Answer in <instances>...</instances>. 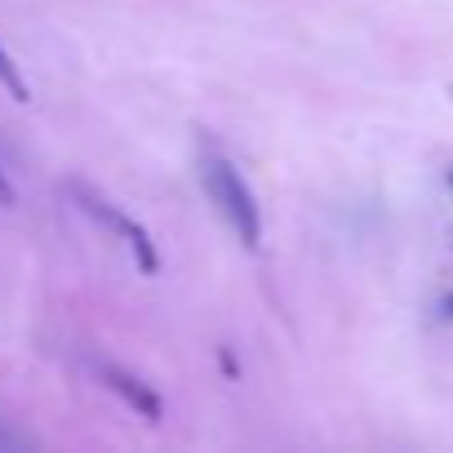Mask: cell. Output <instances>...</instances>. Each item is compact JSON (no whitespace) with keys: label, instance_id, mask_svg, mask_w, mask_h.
<instances>
[{"label":"cell","instance_id":"cell-2","mask_svg":"<svg viewBox=\"0 0 453 453\" xmlns=\"http://www.w3.org/2000/svg\"><path fill=\"white\" fill-rule=\"evenodd\" d=\"M107 378H111V387H116V391H120V395H125L134 409H142L147 418H160V400H156V395H151L142 382H134L129 373H116V369H107Z\"/></svg>","mask_w":453,"mask_h":453},{"label":"cell","instance_id":"cell-4","mask_svg":"<svg viewBox=\"0 0 453 453\" xmlns=\"http://www.w3.org/2000/svg\"><path fill=\"white\" fill-rule=\"evenodd\" d=\"M0 204H14V187H10L5 173H0Z\"/></svg>","mask_w":453,"mask_h":453},{"label":"cell","instance_id":"cell-6","mask_svg":"<svg viewBox=\"0 0 453 453\" xmlns=\"http://www.w3.org/2000/svg\"><path fill=\"white\" fill-rule=\"evenodd\" d=\"M449 182H453V178H449Z\"/></svg>","mask_w":453,"mask_h":453},{"label":"cell","instance_id":"cell-3","mask_svg":"<svg viewBox=\"0 0 453 453\" xmlns=\"http://www.w3.org/2000/svg\"><path fill=\"white\" fill-rule=\"evenodd\" d=\"M0 85H5L19 103L27 98V85H23V76H19V67L10 63V54H5V50H0Z\"/></svg>","mask_w":453,"mask_h":453},{"label":"cell","instance_id":"cell-1","mask_svg":"<svg viewBox=\"0 0 453 453\" xmlns=\"http://www.w3.org/2000/svg\"><path fill=\"white\" fill-rule=\"evenodd\" d=\"M200 178H204V187H209L213 204L222 209V218L236 226V236H241L245 245H258L263 222H258V204H254L250 187L241 182V173H236L232 165H226L218 151H209V156H204V165H200Z\"/></svg>","mask_w":453,"mask_h":453},{"label":"cell","instance_id":"cell-5","mask_svg":"<svg viewBox=\"0 0 453 453\" xmlns=\"http://www.w3.org/2000/svg\"><path fill=\"white\" fill-rule=\"evenodd\" d=\"M440 316H444V320H453V294H449V298L440 303Z\"/></svg>","mask_w":453,"mask_h":453}]
</instances>
